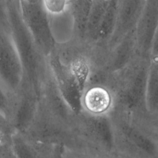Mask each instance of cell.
I'll return each instance as SVG.
<instances>
[{"mask_svg": "<svg viewBox=\"0 0 158 158\" xmlns=\"http://www.w3.org/2000/svg\"><path fill=\"white\" fill-rule=\"evenodd\" d=\"M22 76V64L10 32L0 29V86L10 98L19 89Z\"/></svg>", "mask_w": 158, "mask_h": 158, "instance_id": "obj_1", "label": "cell"}, {"mask_svg": "<svg viewBox=\"0 0 158 158\" xmlns=\"http://www.w3.org/2000/svg\"><path fill=\"white\" fill-rule=\"evenodd\" d=\"M80 103L89 115L104 116L112 106L113 97L107 87L94 85L83 92Z\"/></svg>", "mask_w": 158, "mask_h": 158, "instance_id": "obj_2", "label": "cell"}, {"mask_svg": "<svg viewBox=\"0 0 158 158\" xmlns=\"http://www.w3.org/2000/svg\"><path fill=\"white\" fill-rule=\"evenodd\" d=\"M9 146L17 158H49L54 148L36 143L17 131L11 134Z\"/></svg>", "mask_w": 158, "mask_h": 158, "instance_id": "obj_3", "label": "cell"}, {"mask_svg": "<svg viewBox=\"0 0 158 158\" xmlns=\"http://www.w3.org/2000/svg\"><path fill=\"white\" fill-rule=\"evenodd\" d=\"M12 106V98H10L0 86V115L6 120L8 124V119L10 116Z\"/></svg>", "mask_w": 158, "mask_h": 158, "instance_id": "obj_4", "label": "cell"}, {"mask_svg": "<svg viewBox=\"0 0 158 158\" xmlns=\"http://www.w3.org/2000/svg\"><path fill=\"white\" fill-rule=\"evenodd\" d=\"M44 9L51 14H57L64 11L68 6L66 1H43Z\"/></svg>", "mask_w": 158, "mask_h": 158, "instance_id": "obj_5", "label": "cell"}, {"mask_svg": "<svg viewBox=\"0 0 158 158\" xmlns=\"http://www.w3.org/2000/svg\"><path fill=\"white\" fill-rule=\"evenodd\" d=\"M12 133V132L9 127L0 123V148L9 143Z\"/></svg>", "mask_w": 158, "mask_h": 158, "instance_id": "obj_6", "label": "cell"}, {"mask_svg": "<svg viewBox=\"0 0 158 158\" xmlns=\"http://www.w3.org/2000/svg\"><path fill=\"white\" fill-rule=\"evenodd\" d=\"M0 158H17L10 148L9 143L0 149Z\"/></svg>", "mask_w": 158, "mask_h": 158, "instance_id": "obj_7", "label": "cell"}, {"mask_svg": "<svg viewBox=\"0 0 158 158\" xmlns=\"http://www.w3.org/2000/svg\"><path fill=\"white\" fill-rule=\"evenodd\" d=\"M64 156V158H84L81 153L78 149L65 148Z\"/></svg>", "mask_w": 158, "mask_h": 158, "instance_id": "obj_8", "label": "cell"}, {"mask_svg": "<svg viewBox=\"0 0 158 158\" xmlns=\"http://www.w3.org/2000/svg\"><path fill=\"white\" fill-rule=\"evenodd\" d=\"M65 148L62 146H56L53 148L49 158H64V152Z\"/></svg>", "mask_w": 158, "mask_h": 158, "instance_id": "obj_9", "label": "cell"}, {"mask_svg": "<svg viewBox=\"0 0 158 158\" xmlns=\"http://www.w3.org/2000/svg\"><path fill=\"white\" fill-rule=\"evenodd\" d=\"M2 147H1V148H0V149H1V148H2Z\"/></svg>", "mask_w": 158, "mask_h": 158, "instance_id": "obj_10", "label": "cell"}]
</instances>
